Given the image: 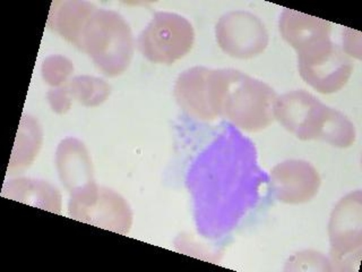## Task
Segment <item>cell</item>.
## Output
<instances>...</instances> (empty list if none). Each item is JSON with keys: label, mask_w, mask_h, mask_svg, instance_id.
Here are the masks:
<instances>
[{"label": "cell", "mask_w": 362, "mask_h": 272, "mask_svg": "<svg viewBox=\"0 0 362 272\" xmlns=\"http://www.w3.org/2000/svg\"><path fill=\"white\" fill-rule=\"evenodd\" d=\"M274 118L303 141H324L335 147H350L356 142L354 123L341 111L324 105L305 90L277 96Z\"/></svg>", "instance_id": "cell-1"}, {"label": "cell", "mask_w": 362, "mask_h": 272, "mask_svg": "<svg viewBox=\"0 0 362 272\" xmlns=\"http://www.w3.org/2000/svg\"><path fill=\"white\" fill-rule=\"evenodd\" d=\"M133 32L127 21L115 11L96 8L83 31L79 50L93 60L107 76L127 71L134 56Z\"/></svg>", "instance_id": "cell-2"}, {"label": "cell", "mask_w": 362, "mask_h": 272, "mask_svg": "<svg viewBox=\"0 0 362 272\" xmlns=\"http://www.w3.org/2000/svg\"><path fill=\"white\" fill-rule=\"evenodd\" d=\"M277 94L269 84L229 68L221 103V117L240 130L256 133L274 122Z\"/></svg>", "instance_id": "cell-3"}, {"label": "cell", "mask_w": 362, "mask_h": 272, "mask_svg": "<svg viewBox=\"0 0 362 272\" xmlns=\"http://www.w3.org/2000/svg\"><path fill=\"white\" fill-rule=\"evenodd\" d=\"M68 212L85 224L127 235L133 226V212L120 194L94 183L71 193Z\"/></svg>", "instance_id": "cell-4"}, {"label": "cell", "mask_w": 362, "mask_h": 272, "mask_svg": "<svg viewBox=\"0 0 362 272\" xmlns=\"http://www.w3.org/2000/svg\"><path fill=\"white\" fill-rule=\"evenodd\" d=\"M229 76L228 69L189 68L175 81V98L181 109L197 120L211 122L221 117V103Z\"/></svg>", "instance_id": "cell-5"}, {"label": "cell", "mask_w": 362, "mask_h": 272, "mask_svg": "<svg viewBox=\"0 0 362 272\" xmlns=\"http://www.w3.org/2000/svg\"><path fill=\"white\" fill-rule=\"evenodd\" d=\"M195 31L186 17L158 11L139 38V50L150 62L171 65L189 54Z\"/></svg>", "instance_id": "cell-6"}, {"label": "cell", "mask_w": 362, "mask_h": 272, "mask_svg": "<svg viewBox=\"0 0 362 272\" xmlns=\"http://www.w3.org/2000/svg\"><path fill=\"white\" fill-rule=\"evenodd\" d=\"M332 270H358L362 249V194L350 193L334 208L329 221Z\"/></svg>", "instance_id": "cell-7"}, {"label": "cell", "mask_w": 362, "mask_h": 272, "mask_svg": "<svg viewBox=\"0 0 362 272\" xmlns=\"http://www.w3.org/2000/svg\"><path fill=\"white\" fill-rule=\"evenodd\" d=\"M300 76L322 94L339 92L354 73V62L339 45L327 40L298 52Z\"/></svg>", "instance_id": "cell-8"}, {"label": "cell", "mask_w": 362, "mask_h": 272, "mask_svg": "<svg viewBox=\"0 0 362 272\" xmlns=\"http://www.w3.org/2000/svg\"><path fill=\"white\" fill-rule=\"evenodd\" d=\"M215 35L226 55L249 60L259 56L269 45V33L259 17L245 11H233L220 17Z\"/></svg>", "instance_id": "cell-9"}, {"label": "cell", "mask_w": 362, "mask_h": 272, "mask_svg": "<svg viewBox=\"0 0 362 272\" xmlns=\"http://www.w3.org/2000/svg\"><path fill=\"white\" fill-rule=\"evenodd\" d=\"M275 198L282 203L303 204L311 201L322 185L316 168L303 160H286L271 171Z\"/></svg>", "instance_id": "cell-10"}, {"label": "cell", "mask_w": 362, "mask_h": 272, "mask_svg": "<svg viewBox=\"0 0 362 272\" xmlns=\"http://www.w3.org/2000/svg\"><path fill=\"white\" fill-rule=\"evenodd\" d=\"M56 166L60 181L69 193L95 181L88 149L79 140L68 137L60 142L57 149Z\"/></svg>", "instance_id": "cell-11"}, {"label": "cell", "mask_w": 362, "mask_h": 272, "mask_svg": "<svg viewBox=\"0 0 362 272\" xmlns=\"http://www.w3.org/2000/svg\"><path fill=\"white\" fill-rule=\"evenodd\" d=\"M279 28L283 39L297 51V54L331 40V23L293 9L286 8L282 11Z\"/></svg>", "instance_id": "cell-12"}, {"label": "cell", "mask_w": 362, "mask_h": 272, "mask_svg": "<svg viewBox=\"0 0 362 272\" xmlns=\"http://www.w3.org/2000/svg\"><path fill=\"white\" fill-rule=\"evenodd\" d=\"M96 8L95 5L88 1H54L47 26L51 31L78 49L85 26Z\"/></svg>", "instance_id": "cell-13"}, {"label": "cell", "mask_w": 362, "mask_h": 272, "mask_svg": "<svg viewBox=\"0 0 362 272\" xmlns=\"http://www.w3.org/2000/svg\"><path fill=\"white\" fill-rule=\"evenodd\" d=\"M1 196L32 207L62 213V194L48 181L34 178H16L4 185Z\"/></svg>", "instance_id": "cell-14"}, {"label": "cell", "mask_w": 362, "mask_h": 272, "mask_svg": "<svg viewBox=\"0 0 362 272\" xmlns=\"http://www.w3.org/2000/svg\"><path fill=\"white\" fill-rule=\"evenodd\" d=\"M42 145V130L37 119L24 115L17 130L16 141L9 160L8 174L25 169L33 164Z\"/></svg>", "instance_id": "cell-15"}, {"label": "cell", "mask_w": 362, "mask_h": 272, "mask_svg": "<svg viewBox=\"0 0 362 272\" xmlns=\"http://www.w3.org/2000/svg\"><path fill=\"white\" fill-rule=\"evenodd\" d=\"M71 100L85 107H98L107 101L111 94V86L99 77L76 76L67 83Z\"/></svg>", "instance_id": "cell-16"}, {"label": "cell", "mask_w": 362, "mask_h": 272, "mask_svg": "<svg viewBox=\"0 0 362 272\" xmlns=\"http://www.w3.org/2000/svg\"><path fill=\"white\" fill-rule=\"evenodd\" d=\"M73 72V62L59 55L48 57L41 67L43 81L52 88H59L67 84L68 77L71 76Z\"/></svg>", "instance_id": "cell-17"}, {"label": "cell", "mask_w": 362, "mask_h": 272, "mask_svg": "<svg viewBox=\"0 0 362 272\" xmlns=\"http://www.w3.org/2000/svg\"><path fill=\"white\" fill-rule=\"evenodd\" d=\"M51 109L57 113H66L71 107V94L68 91L67 84L59 88L51 89L47 94Z\"/></svg>", "instance_id": "cell-18"}]
</instances>
